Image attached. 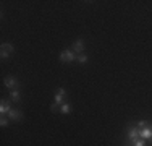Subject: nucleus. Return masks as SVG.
<instances>
[{"label":"nucleus","instance_id":"1","mask_svg":"<svg viewBox=\"0 0 152 146\" xmlns=\"http://www.w3.org/2000/svg\"><path fill=\"white\" fill-rule=\"evenodd\" d=\"M65 97H66V91H65L63 88H58V89H57V93H55V101H53V104L50 105V111H52V112L58 111V107L63 104Z\"/></svg>","mask_w":152,"mask_h":146},{"label":"nucleus","instance_id":"2","mask_svg":"<svg viewBox=\"0 0 152 146\" xmlns=\"http://www.w3.org/2000/svg\"><path fill=\"white\" fill-rule=\"evenodd\" d=\"M76 57L78 55H75V52L73 50H70V49H66V50H63V52H60V62H73L76 60Z\"/></svg>","mask_w":152,"mask_h":146},{"label":"nucleus","instance_id":"3","mask_svg":"<svg viewBox=\"0 0 152 146\" xmlns=\"http://www.w3.org/2000/svg\"><path fill=\"white\" fill-rule=\"evenodd\" d=\"M126 136H128V143H131V141L141 138L139 136V128H137V127H129L128 131H126Z\"/></svg>","mask_w":152,"mask_h":146},{"label":"nucleus","instance_id":"4","mask_svg":"<svg viewBox=\"0 0 152 146\" xmlns=\"http://www.w3.org/2000/svg\"><path fill=\"white\" fill-rule=\"evenodd\" d=\"M13 46L12 44H8V42H5V44H2V50H0V55H2V58H7V57H10L13 54Z\"/></svg>","mask_w":152,"mask_h":146},{"label":"nucleus","instance_id":"5","mask_svg":"<svg viewBox=\"0 0 152 146\" xmlns=\"http://www.w3.org/2000/svg\"><path fill=\"white\" fill-rule=\"evenodd\" d=\"M3 85H5L7 88H10V89H18L20 83L16 81L15 76H5V80H3Z\"/></svg>","mask_w":152,"mask_h":146},{"label":"nucleus","instance_id":"6","mask_svg":"<svg viewBox=\"0 0 152 146\" xmlns=\"http://www.w3.org/2000/svg\"><path fill=\"white\" fill-rule=\"evenodd\" d=\"M10 111H12V101L10 99H2V102H0V114L5 115V114H8Z\"/></svg>","mask_w":152,"mask_h":146},{"label":"nucleus","instance_id":"7","mask_svg":"<svg viewBox=\"0 0 152 146\" xmlns=\"http://www.w3.org/2000/svg\"><path fill=\"white\" fill-rule=\"evenodd\" d=\"M139 136L142 140H152V127H144L142 130H139Z\"/></svg>","mask_w":152,"mask_h":146},{"label":"nucleus","instance_id":"8","mask_svg":"<svg viewBox=\"0 0 152 146\" xmlns=\"http://www.w3.org/2000/svg\"><path fill=\"white\" fill-rule=\"evenodd\" d=\"M84 50V41L83 39H76L73 42V52L75 54H81Z\"/></svg>","mask_w":152,"mask_h":146},{"label":"nucleus","instance_id":"9","mask_svg":"<svg viewBox=\"0 0 152 146\" xmlns=\"http://www.w3.org/2000/svg\"><path fill=\"white\" fill-rule=\"evenodd\" d=\"M7 115H8V119H10V120H16V122L23 119V114H21L20 111H16V109H12V111H10Z\"/></svg>","mask_w":152,"mask_h":146},{"label":"nucleus","instance_id":"10","mask_svg":"<svg viewBox=\"0 0 152 146\" xmlns=\"http://www.w3.org/2000/svg\"><path fill=\"white\" fill-rule=\"evenodd\" d=\"M10 99H12V102H20V91L18 89H12L10 91Z\"/></svg>","mask_w":152,"mask_h":146},{"label":"nucleus","instance_id":"11","mask_svg":"<svg viewBox=\"0 0 152 146\" xmlns=\"http://www.w3.org/2000/svg\"><path fill=\"white\" fill-rule=\"evenodd\" d=\"M126 146H146V140H142V138H137V140L131 141V143H128V141H126Z\"/></svg>","mask_w":152,"mask_h":146},{"label":"nucleus","instance_id":"12","mask_svg":"<svg viewBox=\"0 0 152 146\" xmlns=\"http://www.w3.org/2000/svg\"><path fill=\"white\" fill-rule=\"evenodd\" d=\"M60 112H61V114H68V112H71L70 102H63V104L60 105Z\"/></svg>","mask_w":152,"mask_h":146},{"label":"nucleus","instance_id":"13","mask_svg":"<svg viewBox=\"0 0 152 146\" xmlns=\"http://www.w3.org/2000/svg\"><path fill=\"white\" fill-rule=\"evenodd\" d=\"M76 60H78L79 63H86V62H88V55H78Z\"/></svg>","mask_w":152,"mask_h":146},{"label":"nucleus","instance_id":"14","mask_svg":"<svg viewBox=\"0 0 152 146\" xmlns=\"http://www.w3.org/2000/svg\"><path fill=\"white\" fill-rule=\"evenodd\" d=\"M0 125H2V127H7V125H8V119H7L5 115H2V119H0Z\"/></svg>","mask_w":152,"mask_h":146},{"label":"nucleus","instance_id":"15","mask_svg":"<svg viewBox=\"0 0 152 146\" xmlns=\"http://www.w3.org/2000/svg\"><path fill=\"white\" fill-rule=\"evenodd\" d=\"M136 127H137V128H139V130H142V128H144V127H147V122H146V120H141V122H139V123H137V125H136Z\"/></svg>","mask_w":152,"mask_h":146}]
</instances>
